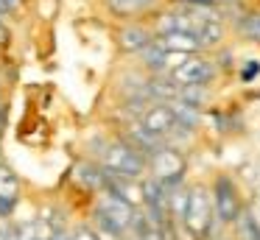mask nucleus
<instances>
[{
    "mask_svg": "<svg viewBox=\"0 0 260 240\" xmlns=\"http://www.w3.org/2000/svg\"><path fill=\"white\" fill-rule=\"evenodd\" d=\"M199 39H202L204 48H215V45L224 39V22H221L218 14H213V17L204 20V25L199 28Z\"/></svg>",
    "mask_w": 260,
    "mask_h": 240,
    "instance_id": "nucleus-11",
    "label": "nucleus"
},
{
    "mask_svg": "<svg viewBox=\"0 0 260 240\" xmlns=\"http://www.w3.org/2000/svg\"><path fill=\"white\" fill-rule=\"evenodd\" d=\"M17 210V201H9V198H0V218L3 221H9L12 218V212Z\"/></svg>",
    "mask_w": 260,
    "mask_h": 240,
    "instance_id": "nucleus-18",
    "label": "nucleus"
},
{
    "mask_svg": "<svg viewBox=\"0 0 260 240\" xmlns=\"http://www.w3.org/2000/svg\"><path fill=\"white\" fill-rule=\"evenodd\" d=\"M98 162L112 173H126V176H137V179H143V170L148 167V156L143 151H137L132 143H126L123 137L104 145Z\"/></svg>",
    "mask_w": 260,
    "mask_h": 240,
    "instance_id": "nucleus-2",
    "label": "nucleus"
},
{
    "mask_svg": "<svg viewBox=\"0 0 260 240\" xmlns=\"http://www.w3.org/2000/svg\"><path fill=\"white\" fill-rule=\"evenodd\" d=\"M232 226H235V240H260V223L249 210H243Z\"/></svg>",
    "mask_w": 260,
    "mask_h": 240,
    "instance_id": "nucleus-12",
    "label": "nucleus"
},
{
    "mask_svg": "<svg viewBox=\"0 0 260 240\" xmlns=\"http://www.w3.org/2000/svg\"><path fill=\"white\" fill-rule=\"evenodd\" d=\"M157 39L154 28L148 25H140V22H132V25H120V31L115 33V45H118L120 53L126 56H135V53H143L148 45Z\"/></svg>",
    "mask_w": 260,
    "mask_h": 240,
    "instance_id": "nucleus-7",
    "label": "nucleus"
},
{
    "mask_svg": "<svg viewBox=\"0 0 260 240\" xmlns=\"http://www.w3.org/2000/svg\"><path fill=\"white\" fill-rule=\"evenodd\" d=\"M215 223H218V218H215L213 190L207 184H190L179 229L187 232L190 240H210L215 234Z\"/></svg>",
    "mask_w": 260,
    "mask_h": 240,
    "instance_id": "nucleus-1",
    "label": "nucleus"
},
{
    "mask_svg": "<svg viewBox=\"0 0 260 240\" xmlns=\"http://www.w3.org/2000/svg\"><path fill=\"white\" fill-rule=\"evenodd\" d=\"M70 234H73V240H98V229L90 223H79Z\"/></svg>",
    "mask_w": 260,
    "mask_h": 240,
    "instance_id": "nucleus-15",
    "label": "nucleus"
},
{
    "mask_svg": "<svg viewBox=\"0 0 260 240\" xmlns=\"http://www.w3.org/2000/svg\"><path fill=\"white\" fill-rule=\"evenodd\" d=\"M148 170H151V176H157L165 184H182L185 182V173H187V159L182 156L179 148L162 143L148 156Z\"/></svg>",
    "mask_w": 260,
    "mask_h": 240,
    "instance_id": "nucleus-3",
    "label": "nucleus"
},
{
    "mask_svg": "<svg viewBox=\"0 0 260 240\" xmlns=\"http://www.w3.org/2000/svg\"><path fill=\"white\" fill-rule=\"evenodd\" d=\"M210 240H235V237H215V234H213V237H210Z\"/></svg>",
    "mask_w": 260,
    "mask_h": 240,
    "instance_id": "nucleus-23",
    "label": "nucleus"
},
{
    "mask_svg": "<svg viewBox=\"0 0 260 240\" xmlns=\"http://www.w3.org/2000/svg\"><path fill=\"white\" fill-rule=\"evenodd\" d=\"M213 204H215V218L221 226H232L238 221V215L243 212L241 204V190H238L232 176H215L213 182Z\"/></svg>",
    "mask_w": 260,
    "mask_h": 240,
    "instance_id": "nucleus-4",
    "label": "nucleus"
},
{
    "mask_svg": "<svg viewBox=\"0 0 260 240\" xmlns=\"http://www.w3.org/2000/svg\"><path fill=\"white\" fill-rule=\"evenodd\" d=\"M23 3H25V0H9V6H12V14H14V11L23 9Z\"/></svg>",
    "mask_w": 260,
    "mask_h": 240,
    "instance_id": "nucleus-21",
    "label": "nucleus"
},
{
    "mask_svg": "<svg viewBox=\"0 0 260 240\" xmlns=\"http://www.w3.org/2000/svg\"><path fill=\"white\" fill-rule=\"evenodd\" d=\"M140 126L148 128L151 134L168 140L176 128V112H174V104L171 100H159V104H151L140 117Z\"/></svg>",
    "mask_w": 260,
    "mask_h": 240,
    "instance_id": "nucleus-6",
    "label": "nucleus"
},
{
    "mask_svg": "<svg viewBox=\"0 0 260 240\" xmlns=\"http://www.w3.org/2000/svg\"><path fill=\"white\" fill-rule=\"evenodd\" d=\"M3 128H6V109L0 106V131H3Z\"/></svg>",
    "mask_w": 260,
    "mask_h": 240,
    "instance_id": "nucleus-22",
    "label": "nucleus"
},
{
    "mask_svg": "<svg viewBox=\"0 0 260 240\" xmlns=\"http://www.w3.org/2000/svg\"><path fill=\"white\" fill-rule=\"evenodd\" d=\"M137 240H174V234L168 232V229H159V226H148L146 232L140 234Z\"/></svg>",
    "mask_w": 260,
    "mask_h": 240,
    "instance_id": "nucleus-16",
    "label": "nucleus"
},
{
    "mask_svg": "<svg viewBox=\"0 0 260 240\" xmlns=\"http://www.w3.org/2000/svg\"><path fill=\"white\" fill-rule=\"evenodd\" d=\"M123 240H137V237H132V234H129V237H123Z\"/></svg>",
    "mask_w": 260,
    "mask_h": 240,
    "instance_id": "nucleus-24",
    "label": "nucleus"
},
{
    "mask_svg": "<svg viewBox=\"0 0 260 240\" xmlns=\"http://www.w3.org/2000/svg\"><path fill=\"white\" fill-rule=\"evenodd\" d=\"M104 6L109 9V14L118 20H129V17H143L151 14L157 9V0H104Z\"/></svg>",
    "mask_w": 260,
    "mask_h": 240,
    "instance_id": "nucleus-9",
    "label": "nucleus"
},
{
    "mask_svg": "<svg viewBox=\"0 0 260 240\" xmlns=\"http://www.w3.org/2000/svg\"><path fill=\"white\" fill-rule=\"evenodd\" d=\"M48 240H73V234H70V232H64V229H53V232H51V237H48Z\"/></svg>",
    "mask_w": 260,
    "mask_h": 240,
    "instance_id": "nucleus-19",
    "label": "nucleus"
},
{
    "mask_svg": "<svg viewBox=\"0 0 260 240\" xmlns=\"http://www.w3.org/2000/svg\"><path fill=\"white\" fill-rule=\"evenodd\" d=\"M0 240H20V232H17V223H3L0 226Z\"/></svg>",
    "mask_w": 260,
    "mask_h": 240,
    "instance_id": "nucleus-17",
    "label": "nucleus"
},
{
    "mask_svg": "<svg viewBox=\"0 0 260 240\" xmlns=\"http://www.w3.org/2000/svg\"><path fill=\"white\" fill-rule=\"evenodd\" d=\"M215 73H218L215 70V61L196 53V56H187V59L182 61L179 67H174L168 76L174 78L179 87H190V84H204V87H207V84L215 78Z\"/></svg>",
    "mask_w": 260,
    "mask_h": 240,
    "instance_id": "nucleus-5",
    "label": "nucleus"
},
{
    "mask_svg": "<svg viewBox=\"0 0 260 240\" xmlns=\"http://www.w3.org/2000/svg\"><path fill=\"white\" fill-rule=\"evenodd\" d=\"M0 198L20 201V179H17V173L9 165H3V162H0Z\"/></svg>",
    "mask_w": 260,
    "mask_h": 240,
    "instance_id": "nucleus-13",
    "label": "nucleus"
},
{
    "mask_svg": "<svg viewBox=\"0 0 260 240\" xmlns=\"http://www.w3.org/2000/svg\"><path fill=\"white\" fill-rule=\"evenodd\" d=\"M238 76H241L243 84H249L252 78H257L260 76V59H246V61H243V67L238 70Z\"/></svg>",
    "mask_w": 260,
    "mask_h": 240,
    "instance_id": "nucleus-14",
    "label": "nucleus"
},
{
    "mask_svg": "<svg viewBox=\"0 0 260 240\" xmlns=\"http://www.w3.org/2000/svg\"><path fill=\"white\" fill-rule=\"evenodd\" d=\"M235 28H238V33H241L243 39H249V42H260V9L243 11V14L238 17Z\"/></svg>",
    "mask_w": 260,
    "mask_h": 240,
    "instance_id": "nucleus-10",
    "label": "nucleus"
},
{
    "mask_svg": "<svg viewBox=\"0 0 260 240\" xmlns=\"http://www.w3.org/2000/svg\"><path fill=\"white\" fill-rule=\"evenodd\" d=\"M0 14H3V17L12 14V6H9V0H0Z\"/></svg>",
    "mask_w": 260,
    "mask_h": 240,
    "instance_id": "nucleus-20",
    "label": "nucleus"
},
{
    "mask_svg": "<svg viewBox=\"0 0 260 240\" xmlns=\"http://www.w3.org/2000/svg\"><path fill=\"white\" fill-rule=\"evenodd\" d=\"M157 39L171 50V53L196 56L204 50V45H202V39H199L196 31H171V33H162V37H157Z\"/></svg>",
    "mask_w": 260,
    "mask_h": 240,
    "instance_id": "nucleus-8",
    "label": "nucleus"
}]
</instances>
